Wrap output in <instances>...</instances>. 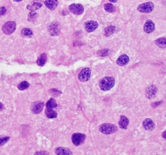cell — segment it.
<instances>
[{
    "label": "cell",
    "mask_w": 166,
    "mask_h": 155,
    "mask_svg": "<svg viewBox=\"0 0 166 155\" xmlns=\"http://www.w3.org/2000/svg\"><path fill=\"white\" fill-rule=\"evenodd\" d=\"M57 104L54 98H51L48 100L46 104V109L45 110V115L50 119L56 118L57 117L58 114L53 109L57 107Z\"/></svg>",
    "instance_id": "6da1fadb"
},
{
    "label": "cell",
    "mask_w": 166,
    "mask_h": 155,
    "mask_svg": "<svg viewBox=\"0 0 166 155\" xmlns=\"http://www.w3.org/2000/svg\"><path fill=\"white\" fill-rule=\"evenodd\" d=\"M115 84V80L110 76L103 78L99 82V86L101 90L103 91H108L110 90Z\"/></svg>",
    "instance_id": "7a4b0ae2"
},
{
    "label": "cell",
    "mask_w": 166,
    "mask_h": 155,
    "mask_svg": "<svg viewBox=\"0 0 166 155\" xmlns=\"http://www.w3.org/2000/svg\"><path fill=\"white\" fill-rule=\"evenodd\" d=\"M99 130L102 133L106 135H109L116 132L118 128L113 124L105 123L100 125Z\"/></svg>",
    "instance_id": "3957f363"
},
{
    "label": "cell",
    "mask_w": 166,
    "mask_h": 155,
    "mask_svg": "<svg viewBox=\"0 0 166 155\" xmlns=\"http://www.w3.org/2000/svg\"><path fill=\"white\" fill-rule=\"evenodd\" d=\"M16 29V22L13 21H9L6 22L3 25L2 30L4 34L6 35H10L14 33Z\"/></svg>",
    "instance_id": "277c9868"
},
{
    "label": "cell",
    "mask_w": 166,
    "mask_h": 155,
    "mask_svg": "<svg viewBox=\"0 0 166 155\" xmlns=\"http://www.w3.org/2000/svg\"><path fill=\"white\" fill-rule=\"evenodd\" d=\"M154 8V3L151 1H149L147 3H143L139 4L138 7V11L141 13H149L151 12Z\"/></svg>",
    "instance_id": "5b68a950"
},
{
    "label": "cell",
    "mask_w": 166,
    "mask_h": 155,
    "mask_svg": "<svg viewBox=\"0 0 166 155\" xmlns=\"http://www.w3.org/2000/svg\"><path fill=\"white\" fill-rule=\"evenodd\" d=\"M86 135L80 133H75L72 136V141L75 146H79L84 142L86 139Z\"/></svg>",
    "instance_id": "8992f818"
},
{
    "label": "cell",
    "mask_w": 166,
    "mask_h": 155,
    "mask_svg": "<svg viewBox=\"0 0 166 155\" xmlns=\"http://www.w3.org/2000/svg\"><path fill=\"white\" fill-rule=\"evenodd\" d=\"M44 103L42 101H37L31 104L30 109L32 112L35 114H38L42 112L44 108Z\"/></svg>",
    "instance_id": "52a82bcc"
},
{
    "label": "cell",
    "mask_w": 166,
    "mask_h": 155,
    "mask_svg": "<svg viewBox=\"0 0 166 155\" xmlns=\"http://www.w3.org/2000/svg\"><path fill=\"white\" fill-rule=\"evenodd\" d=\"M48 31L50 35L53 36L59 35L60 31V26L58 22H52L48 27Z\"/></svg>",
    "instance_id": "ba28073f"
},
{
    "label": "cell",
    "mask_w": 166,
    "mask_h": 155,
    "mask_svg": "<svg viewBox=\"0 0 166 155\" xmlns=\"http://www.w3.org/2000/svg\"><path fill=\"white\" fill-rule=\"evenodd\" d=\"M91 71L90 68H85L80 71L78 75V78L80 81L85 82L89 80L91 76Z\"/></svg>",
    "instance_id": "9c48e42d"
},
{
    "label": "cell",
    "mask_w": 166,
    "mask_h": 155,
    "mask_svg": "<svg viewBox=\"0 0 166 155\" xmlns=\"http://www.w3.org/2000/svg\"><path fill=\"white\" fill-rule=\"evenodd\" d=\"M69 9L75 15H79L84 12V7L79 4H73L69 7Z\"/></svg>",
    "instance_id": "30bf717a"
},
{
    "label": "cell",
    "mask_w": 166,
    "mask_h": 155,
    "mask_svg": "<svg viewBox=\"0 0 166 155\" xmlns=\"http://www.w3.org/2000/svg\"><path fill=\"white\" fill-rule=\"evenodd\" d=\"M157 91V88L154 85H151L146 88V95L149 99H153L155 98Z\"/></svg>",
    "instance_id": "8fae6325"
},
{
    "label": "cell",
    "mask_w": 166,
    "mask_h": 155,
    "mask_svg": "<svg viewBox=\"0 0 166 155\" xmlns=\"http://www.w3.org/2000/svg\"><path fill=\"white\" fill-rule=\"evenodd\" d=\"M98 23L94 20H89L85 23V28L88 33L93 32L98 27Z\"/></svg>",
    "instance_id": "7c38bea8"
},
{
    "label": "cell",
    "mask_w": 166,
    "mask_h": 155,
    "mask_svg": "<svg viewBox=\"0 0 166 155\" xmlns=\"http://www.w3.org/2000/svg\"><path fill=\"white\" fill-rule=\"evenodd\" d=\"M142 125L146 130L152 131L155 128V124L153 120L150 118L145 119L142 122Z\"/></svg>",
    "instance_id": "4fadbf2b"
},
{
    "label": "cell",
    "mask_w": 166,
    "mask_h": 155,
    "mask_svg": "<svg viewBox=\"0 0 166 155\" xmlns=\"http://www.w3.org/2000/svg\"><path fill=\"white\" fill-rule=\"evenodd\" d=\"M154 29H155V25L153 21L151 20H147L144 27L145 32L148 34L152 33L154 31Z\"/></svg>",
    "instance_id": "5bb4252c"
},
{
    "label": "cell",
    "mask_w": 166,
    "mask_h": 155,
    "mask_svg": "<svg viewBox=\"0 0 166 155\" xmlns=\"http://www.w3.org/2000/svg\"><path fill=\"white\" fill-rule=\"evenodd\" d=\"M129 57L126 54H124L120 56L116 60L117 65L120 66H124L129 62Z\"/></svg>",
    "instance_id": "9a60e30c"
},
{
    "label": "cell",
    "mask_w": 166,
    "mask_h": 155,
    "mask_svg": "<svg viewBox=\"0 0 166 155\" xmlns=\"http://www.w3.org/2000/svg\"><path fill=\"white\" fill-rule=\"evenodd\" d=\"M55 151L56 155H70L73 154L71 150L66 147H57Z\"/></svg>",
    "instance_id": "2e32d148"
},
{
    "label": "cell",
    "mask_w": 166,
    "mask_h": 155,
    "mask_svg": "<svg viewBox=\"0 0 166 155\" xmlns=\"http://www.w3.org/2000/svg\"><path fill=\"white\" fill-rule=\"evenodd\" d=\"M58 4V0H45L44 1L45 6L50 10L55 9L57 7Z\"/></svg>",
    "instance_id": "e0dca14e"
},
{
    "label": "cell",
    "mask_w": 166,
    "mask_h": 155,
    "mask_svg": "<svg viewBox=\"0 0 166 155\" xmlns=\"http://www.w3.org/2000/svg\"><path fill=\"white\" fill-rule=\"evenodd\" d=\"M129 123V120L125 116H120V120L119 122V125L120 128L121 129H126L127 128Z\"/></svg>",
    "instance_id": "ac0fdd59"
},
{
    "label": "cell",
    "mask_w": 166,
    "mask_h": 155,
    "mask_svg": "<svg viewBox=\"0 0 166 155\" xmlns=\"http://www.w3.org/2000/svg\"><path fill=\"white\" fill-rule=\"evenodd\" d=\"M47 61V54L45 53L42 54L39 56L37 60V63L38 65L40 67H43Z\"/></svg>",
    "instance_id": "d6986e66"
},
{
    "label": "cell",
    "mask_w": 166,
    "mask_h": 155,
    "mask_svg": "<svg viewBox=\"0 0 166 155\" xmlns=\"http://www.w3.org/2000/svg\"><path fill=\"white\" fill-rule=\"evenodd\" d=\"M166 38H160L155 41V43L161 48H165L166 47Z\"/></svg>",
    "instance_id": "ffe728a7"
},
{
    "label": "cell",
    "mask_w": 166,
    "mask_h": 155,
    "mask_svg": "<svg viewBox=\"0 0 166 155\" xmlns=\"http://www.w3.org/2000/svg\"><path fill=\"white\" fill-rule=\"evenodd\" d=\"M42 7V4L41 3H35L33 4L28 5L27 7V9L31 11H34L36 10L39 9Z\"/></svg>",
    "instance_id": "44dd1931"
},
{
    "label": "cell",
    "mask_w": 166,
    "mask_h": 155,
    "mask_svg": "<svg viewBox=\"0 0 166 155\" xmlns=\"http://www.w3.org/2000/svg\"><path fill=\"white\" fill-rule=\"evenodd\" d=\"M29 86H30V84L28 82H27L26 81H23L18 85L17 87H18V89L20 91H24L28 88Z\"/></svg>",
    "instance_id": "7402d4cb"
},
{
    "label": "cell",
    "mask_w": 166,
    "mask_h": 155,
    "mask_svg": "<svg viewBox=\"0 0 166 155\" xmlns=\"http://www.w3.org/2000/svg\"><path fill=\"white\" fill-rule=\"evenodd\" d=\"M116 27L114 26H109L105 29V35L107 37H109V35L114 33L116 31Z\"/></svg>",
    "instance_id": "603a6c76"
},
{
    "label": "cell",
    "mask_w": 166,
    "mask_h": 155,
    "mask_svg": "<svg viewBox=\"0 0 166 155\" xmlns=\"http://www.w3.org/2000/svg\"><path fill=\"white\" fill-rule=\"evenodd\" d=\"M104 9L106 11L109 12H113L115 11V7L112 4L107 3L104 5Z\"/></svg>",
    "instance_id": "cb8c5ba5"
},
{
    "label": "cell",
    "mask_w": 166,
    "mask_h": 155,
    "mask_svg": "<svg viewBox=\"0 0 166 155\" xmlns=\"http://www.w3.org/2000/svg\"><path fill=\"white\" fill-rule=\"evenodd\" d=\"M38 17V14L34 11H31L28 15V20L29 22H33Z\"/></svg>",
    "instance_id": "d4e9b609"
},
{
    "label": "cell",
    "mask_w": 166,
    "mask_h": 155,
    "mask_svg": "<svg viewBox=\"0 0 166 155\" xmlns=\"http://www.w3.org/2000/svg\"><path fill=\"white\" fill-rule=\"evenodd\" d=\"M21 34L23 36H31L32 35L33 32L30 29L25 28L22 29Z\"/></svg>",
    "instance_id": "484cf974"
},
{
    "label": "cell",
    "mask_w": 166,
    "mask_h": 155,
    "mask_svg": "<svg viewBox=\"0 0 166 155\" xmlns=\"http://www.w3.org/2000/svg\"><path fill=\"white\" fill-rule=\"evenodd\" d=\"M10 137L8 136H6L4 137H0V146H4L6 143L9 140Z\"/></svg>",
    "instance_id": "4316f807"
},
{
    "label": "cell",
    "mask_w": 166,
    "mask_h": 155,
    "mask_svg": "<svg viewBox=\"0 0 166 155\" xmlns=\"http://www.w3.org/2000/svg\"><path fill=\"white\" fill-rule=\"evenodd\" d=\"M108 51H109L108 50L100 51L98 52V54H99V56H106L108 54Z\"/></svg>",
    "instance_id": "83f0119b"
},
{
    "label": "cell",
    "mask_w": 166,
    "mask_h": 155,
    "mask_svg": "<svg viewBox=\"0 0 166 155\" xmlns=\"http://www.w3.org/2000/svg\"><path fill=\"white\" fill-rule=\"evenodd\" d=\"M7 12V9L4 7H0V17L3 16Z\"/></svg>",
    "instance_id": "f1b7e54d"
},
{
    "label": "cell",
    "mask_w": 166,
    "mask_h": 155,
    "mask_svg": "<svg viewBox=\"0 0 166 155\" xmlns=\"http://www.w3.org/2000/svg\"><path fill=\"white\" fill-rule=\"evenodd\" d=\"M4 109V105H3V104L0 102V111H1Z\"/></svg>",
    "instance_id": "f546056e"
},
{
    "label": "cell",
    "mask_w": 166,
    "mask_h": 155,
    "mask_svg": "<svg viewBox=\"0 0 166 155\" xmlns=\"http://www.w3.org/2000/svg\"><path fill=\"white\" fill-rule=\"evenodd\" d=\"M112 3H116L117 1V0H109Z\"/></svg>",
    "instance_id": "4dcf8cb0"
},
{
    "label": "cell",
    "mask_w": 166,
    "mask_h": 155,
    "mask_svg": "<svg viewBox=\"0 0 166 155\" xmlns=\"http://www.w3.org/2000/svg\"><path fill=\"white\" fill-rule=\"evenodd\" d=\"M13 1H15V2H20V1H22L23 0H13Z\"/></svg>",
    "instance_id": "1f68e13d"
},
{
    "label": "cell",
    "mask_w": 166,
    "mask_h": 155,
    "mask_svg": "<svg viewBox=\"0 0 166 155\" xmlns=\"http://www.w3.org/2000/svg\"><path fill=\"white\" fill-rule=\"evenodd\" d=\"M165 132H166V131H164V132L163 133V135H162V136H163V137L164 138V139H166V135H165Z\"/></svg>",
    "instance_id": "d6a6232c"
}]
</instances>
